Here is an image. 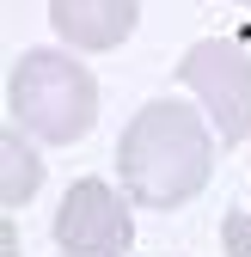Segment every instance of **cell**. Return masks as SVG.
Here are the masks:
<instances>
[{"instance_id": "5b68a950", "label": "cell", "mask_w": 251, "mask_h": 257, "mask_svg": "<svg viewBox=\"0 0 251 257\" xmlns=\"http://www.w3.org/2000/svg\"><path fill=\"white\" fill-rule=\"evenodd\" d=\"M141 0H49V25L61 31L68 49H116L135 31Z\"/></svg>"}, {"instance_id": "6da1fadb", "label": "cell", "mask_w": 251, "mask_h": 257, "mask_svg": "<svg viewBox=\"0 0 251 257\" xmlns=\"http://www.w3.org/2000/svg\"><path fill=\"white\" fill-rule=\"evenodd\" d=\"M214 147L208 141V116L184 98H153L129 116L116 141V178L122 196L141 208H184L202 196L214 178Z\"/></svg>"}, {"instance_id": "ba28073f", "label": "cell", "mask_w": 251, "mask_h": 257, "mask_svg": "<svg viewBox=\"0 0 251 257\" xmlns=\"http://www.w3.org/2000/svg\"><path fill=\"white\" fill-rule=\"evenodd\" d=\"M245 7H251V0H245Z\"/></svg>"}, {"instance_id": "3957f363", "label": "cell", "mask_w": 251, "mask_h": 257, "mask_svg": "<svg viewBox=\"0 0 251 257\" xmlns=\"http://www.w3.org/2000/svg\"><path fill=\"white\" fill-rule=\"evenodd\" d=\"M178 80L208 104L214 128H221V147L251 141V55L239 43H227V37L190 43L178 61Z\"/></svg>"}, {"instance_id": "7a4b0ae2", "label": "cell", "mask_w": 251, "mask_h": 257, "mask_svg": "<svg viewBox=\"0 0 251 257\" xmlns=\"http://www.w3.org/2000/svg\"><path fill=\"white\" fill-rule=\"evenodd\" d=\"M7 110L25 135L49 147H74L98 122V80L61 49H25L7 80Z\"/></svg>"}, {"instance_id": "8992f818", "label": "cell", "mask_w": 251, "mask_h": 257, "mask_svg": "<svg viewBox=\"0 0 251 257\" xmlns=\"http://www.w3.org/2000/svg\"><path fill=\"white\" fill-rule=\"evenodd\" d=\"M37 184H43V159L31 153L25 128H7V135H0V202L19 208V202L37 196Z\"/></svg>"}, {"instance_id": "277c9868", "label": "cell", "mask_w": 251, "mask_h": 257, "mask_svg": "<svg viewBox=\"0 0 251 257\" xmlns=\"http://www.w3.org/2000/svg\"><path fill=\"white\" fill-rule=\"evenodd\" d=\"M55 245L61 257H122L135 245V220H129V196L110 190L104 178H80L55 208Z\"/></svg>"}, {"instance_id": "52a82bcc", "label": "cell", "mask_w": 251, "mask_h": 257, "mask_svg": "<svg viewBox=\"0 0 251 257\" xmlns=\"http://www.w3.org/2000/svg\"><path fill=\"white\" fill-rule=\"evenodd\" d=\"M221 245H227V257H251V208L221 214Z\"/></svg>"}]
</instances>
